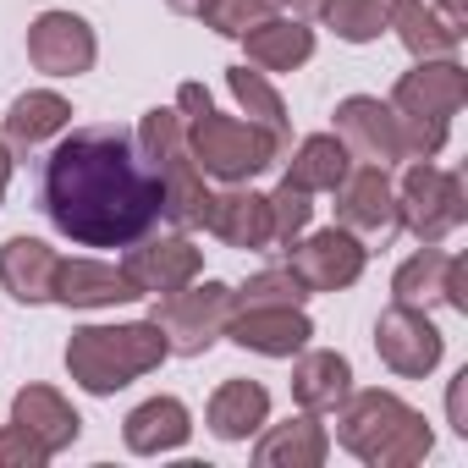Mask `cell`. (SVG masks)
Instances as JSON below:
<instances>
[{"label": "cell", "instance_id": "obj_12", "mask_svg": "<svg viewBox=\"0 0 468 468\" xmlns=\"http://www.w3.org/2000/svg\"><path fill=\"white\" fill-rule=\"evenodd\" d=\"M122 271H127V282L138 287V298H160V292H176V287L198 282L204 254L193 249L187 231H165V238H149V231H144L138 243H127Z\"/></svg>", "mask_w": 468, "mask_h": 468}, {"label": "cell", "instance_id": "obj_28", "mask_svg": "<svg viewBox=\"0 0 468 468\" xmlns=\"http://www.w3.org/2000/svg\"><path fill=\"white\" fill-rule=\"evenodd\" d=\"M226 89H231V100L243 105V116L254 122V127H265L271 138H276V149L287 154L292 149V116H287V105H282V94L271 89V78L260 72V67H226Z\"/></svg>", "mask_w": 468, "mask_h": 468}, {"label": "cell", "instance_id": "obj_9", "mask_svg": "<svg viewBox=\"0 0 468 468\" xmlns=\"http://www.w3.org/2000/svg\"><path fill=\"white\" fill-rule=\"evenodd\" d=\"M375 353H380V364H386L391 375H402V380H424V375L441 364L446 336L435 331V320H430L424 309H413V303H391V309H380V320H375Z\"/></svg>", "mask_w": 468, "mask_h": 468}, {"label": "cell", "instance_id": "obj_14", "mask_svg": "<svg viewBox=\"0 0 468 468\" xmlns=\"http://www.w3.org/2000/svg\"><path fill=\"white\" fill-rule=\"evenodd\" d=\"M226 336L249 353H265V358H292L309 347L314 320L303 314V303H249V309L226 314Z\"/></svg>", "mask_w": 468, "mask_h": 468}, {"label": "cell", "instance_id": "obj_3", "mask_svg": "<svg viewBox=\"0 0 468 468\" xmlns=\"http://www.w3.org/2000/svg\"><path fill=\"white\" fill-rule=\"evenodd\" d=\"M336 441L369 468H413L435 446L424 413L408 408L397 391H380V386L347 391V402L336 408Z\"/></svg>", "mask_w": 468, "mask_h": 468}, {"label": "cell", "instance_id": "obj_36", "mask_svg": "<svg viewBox=\"0 0 468 468\" xmlns=\"http://www.w3.org/2000/svg\"><path fill=\"white\" fill-rule=\"evenodd\" d=\"M435 12H441L452 28H463V34H468V0H435Z\"/></svg>", "mask_w": 468, "mask_h": 468}, {"label": "cell", "instance_id": "obj_6", "mask_svg": "<svg viewBox=\"0 0 468 468\" xmlns=\"http://www.w3.org/2000/svg\"><path fill=\"white\" fill-rule=\"evenodd\" d=\"M133 144H138V154L149 160V171H154V182H160V215H165L176 231L204 226V215H209V187H204V171H198L193 154H187L182 111H176V105H171V111H160V105L144 111Z\"/></svg>", "mask_w": 468, "mask_h": 468}, {"label": "cell", "instance_id": "obj_30", "mask_svg": "<svg viewBox=\"0 0 468 468\" xmlns=\"http://www.w3.org/2000/svg\"><path fill=\"white\" fill-rule=\"evenodd\" d=\"M325 28L347 45H375L386 34V0H325L320 6Z\"/></svg>", "mask_w": 468, "mask_h": 468}, {"label": "cell", "instance_id": "obj_25", "mask_svg": "<svg viewBox=\"0 0 468 468\" xmlns=\"http://www.w3.org/2000/svg\"><path fill=\"white\" fill-rule=\"evenodd\" d=\"M187 435H193V419H187V402H176V397H149V402H138V408L127 413V424H122V441H127V452H138V457L176 452V446H187Z\"/></svg>", "mask_w": 468, "mask_h": 468}, {"label": "cell", "instance_id": "obj_34", "mask_svg": "<svg viewBox=\"0 0 468 468\" xmlns=\"http://www.w3.org/2000/svg\"><path fill=\"white\" fill-rule=\"evenodd\" d=\"M39 463H50V452L34 435H23L17 424L0 430V468H39Z\"/></svg>", "mask_w": 468, "mask_h": 468}, {"label": "cell", "instance_id": "obj_38", "mask_svg": "<svg viewBox=\"0 0 468 468\" xmlns=\"http://www.w3.org/2000/svg\"><path fill=\"white\" fill-rule=\"evenodd\" d=\"M165 6H171V12H182V17H198L209 0H165Z\"/></svg>", "mask_w": 468, "mask_h": 468}, {"label": "cell", "instance_id": "obj_13", "mask_svg": "<svg viewBox=\"0 0 468 468\" xmlns=\"http://www.w3.org/2000/svg\"><path fill=\"white\" fill-rule=\"evenodd\" d=\"M336 138L342 149L358 160V165H402L408 160V144H402V127L391 116V105H380L375 94H347L336 105Z\"/></svg>", "mask_w": 468, "mask_h": 468}, {"label": "cell", "instance_id": "obj_5", "mask_svg": "<svg viewBox=\"0 0 468 468\" xmlns=\"http://www.w3.org/2000/svg\"><path fill=\"white\" fill-rule=\"evenodd\" d=\"M468 100V72L452 61V56H430L419 61L413 72L397 78L391 89V116L402 127V144H408V160H435L452 138V116L463 111Z\"/></svg>", "mask_w": 468, "mask_h": 468}, {"label": "cell", "instance_id": "obj_26", "mask_svg": "<svg viewBox=\"0 0 468 468\" xmlns=\"http://www.w3.org/2000/svg\"><path fill=\"white\" fill-rule=\"evenodd\" d=\"M331 452V435L320 424V413H298L287 424H271L254 446V463L260 468H320Z\"/></svg>", "mask_w": 468, "mask_h": 468}, {"label": "cell", "instance_id": "obj_21", "mask_svg": "<svg viewBox=\"0 0 468 468\" xmlns=\"http://www.w3.org/2000/svg\"><path fill=\"white\" fill-rule=\"evenodd\" d=\"M292 402L303 413H336L353 391V364L347 353H331V347H303L292 353Z\"/></svg>", "mask_w": 468, "mask_h": 468}, {"label": "cell", "instance_id": "obj_35", "mask_svg": "<svg viewBox=\"0 0 468 468\" xmlns=\"http://www.w3.org/2000/svg\"><path fill=\"white\" fill-rule=\"evenodd\" d=\"M463 386H468V369L452 380V397H446V402H452V424H457V435H468V419H463Z\"/></svg>", "mask_w": 468, "mask_h": 468}, {"label": "cell", "instance_id": "obj_27", "mask_svg": "<svg viewBox=\"0 0 468 468\" xmlns=\"http://www.w3.org/2000/svg\"><path fill=\"white\" fill-rule=\"evenodd\" d=\"M386 28H397L402 50L430 61V56H457L463 45V28H452L435 6H424V0H386Z\"/></svg>", "mask_w": 468, "mask_h": 468}, {"label": "cell", "instance_id": "obj_4", "mask_svg": "<svg viewBox=\"0 0 468 468\" xmlns=\"http://www.w3.org/2000/svg\"><path fill=\"white\" fill-rule=\"evenodd\" d=\"M165 336L154 331V320H127V325H78L67 342V375L89 391V397H116L122 386L144 380L149 369H160Z\"/></svg>", "mask_w": 468, "mask_h": 468}, {"label": "cell", "instance_id": "obj_10", "mask_svg": "<svg viewBox=\"0 0 468 468\" xmlns=\"http://www.w3.org/2000/svg\"><path fill=\"white\" fill-rule=\"evenodd\" d=\"M287 265H292V276H298L309 292H342V287H353V282L364 276L369 249L353 238L347 226H325V231L298 238V243L287 249Z\"/></svg>", "mask_w": 468, "mask_h": 468}, {"label": "cell", "instance_id": "obj_15", "mask_svg": "<svg viewBox=\"0 0 468 468\" xmlns=\"http://www.w3.org/2000/svg\"><path fill=\"white\" fill-rule=\"evenodd\" d=\"M94 56H100V39L78 12H39L28 23V61L45 78H83Z\"/></svg>", "mask_w": 468, "mask_h": 468}, {"label": "cell", "instance_id": "obj_8", "mask_svg": "<svg viewBox=\"0 0 468 468\" xmlns=\"http://www.w3.org/2000/svg\"><path fill=\"white\" fill-rule=\"evenodd\" d=\"M468 220V193L457 171H441L430 160H413L397 187V226H408L419 243H446Z\"/></svg>", "mask_w": 468, "mask_h": 468}, {"label": "cell", "instance_id": "obj_17", "mask_svg": "<svg viewBox=\"0 0 468 468\" xmlns=\"http://www.w3.org/2000/svg\"><path fill=\"white\" fill-rule=\"evenodd\" d=\"M336 193V220L353 238H391L397 231V187L380 165H347V176L331 187Z\"/></svg>", "mask_w": 468, "mask_h": 468}, {"label": "cell", "instance_id": "obj_2", "mask_svg": "<svg viewBox=\"0 0 468 468\" xmlns=\"http://www.w3.org/2000/svg\"><path fill=\"white\" fill-rule=\"evenodd\" d=\"M176 111H182V127H187L193 165L215 182H254L260 171H271L282 160V149L265 127H254L243 116H220L204 83H182Z\"/></svg>", "mask_w": 468, "mask_h": 468}, {"label": "cell", "instance_id": "obj_29", "mask_svg": "<svg viewBox=\"0 0 468 468\" xmlns=\"http://www.w3.org/2000/svg\"><path fill=\"white\" fill-rule=\"evenodd\" d=\"M347 165H353V154L342 149V138H336V133H314V138H303V144L292 149L287 182H298L303 193H331V187L347 176Z\"/></svg>", "mask_w": 468, "mask_h": 468}, {"label": "cell", "instance_id": "obj_20", "mask_svg": "<svg viewBox=\"0 0 468 468\" xmlns=\"http://www.w3.org/2000/svg\"><path fill=\"white\" fill-rule=\"evenodd\" d=\"M12 424H17L23 435H34L50 457H56V452H67V446L83 435L78 408H72L56 386H23V391L12 397Z\"/></svg>", "mask_w": 468, "mask_h": 468}, {"label": "cell", "instance_id": "obj_23", "mask_svg": "<svg viewBox=\"0 0 468 468\" xmlns=\"http://www.w3.org/2000/svg\"><path fill=\"white\" fill-rule=\"evenodd\" d=\"M56 249L39 243V238H12L0 243V287L17 303H50L56 292Z\"/></svg>", "mask_w": 468, "mask_h": 468}, {"label": "cell", "instance_id": "obj_18", "mask_svg": "<svg viewBox=\"0 0 468 468\" xmlns=\"http://www.w3.org/2000/svg\"><path fill=\"white\" fill-rule=\"evenodd\" d=\"M67 127H72V105H67L56 89H28V94L12 100L6 122H0V144H6L12 160H34V154H45Z\"/></svg>", "mask_w": 468, "mask_h": 468}, {"label": "cell", "instance_id": "obj_11", "mask_svg": "<svg viewBox=\"0 0 468 468\" xmlns=\"http://www.w3.org/2000/svg\"><path fill=\"white\" fill-rule=\"evenodd\" d=\"M391 303H413V309H457L468 314V260L457 254H441V243H424L413 260L397 265L391 276Z\"/></svg>", "mask_w": 468, "mask_h": 468}, {"label": "cell", "instance_id": "obj_37", "mask_svg": "<svg viewBox=\"0 0 468 468\" xmlns=\"http://www.w3.org/2000/svg\"><path fill=\"white\" fill-rule=\"evenodd\" d=\"M276 6H287V17H320V6H325V0H276Z\"/></svg>", "mask_w": 468, "mask_h": 468}, {"label": "cell", "instance_id": "obj_39", "mask_svg": "<svg viewBox=\"0 0 468 468\" xmlns=\"http://www.w3.org/2000/svg\"><path fill=\"white\" fill-rule=\"evenodd\" d=\"M6 187H12V154H6V144H0V198H6Z\"/></svg>", "mask_w": 468, "mask_h": 468}, {"label": "cell", "instance_id": "obj_24", "mask_svg": "<svg viewBox=\"0 0 468 468\" xmlns=\"http://www.w3.org/2000/svg\"><path fill=\"white\" fill-rule=\"evenodd\" d=\"M243 45H249V67H260V72H298L309 56H314V28L303 23V17H260L249 34H243Z\"/></svg>", "mask_w": 468, "mask_h": 468}, {"label": "cell", "instance_id": "obj_33", "mask_svg": "<svg viewBox=\"0 0 468 468\" xmlns=\"http://www.w3.org/2000/svg\"><path fill=\"white\" fill-rule=\"evenodd\" d=\"M276 12V0H209V6L198 12L204 17V28H215L220 39H243L260 17H271Z\"/></svg>", "mask_w": 468, "mask_h": 468}, {"label": "cell", "instance_id": "obj_1", "mask_svg": "<svg viewBox=\"0 0 468 468\" xmlns=\"http://www.w3.org/2000/svg\"><path fill=\"white\" fill-rule=\"evenodd\" d=\"M45 215L78 249H127L160 220V182L122 127H72L45 160Z\"/></svg>", "mask_w": 468, "mask_h": 468}, {"label": "cell", "instance_id": "obj_7", "mask_svg": "<svg viewBox=\"0 0 468 468\" xmlns=\"http://www.w3.org/2000/svg\"><path fill=\"white\" fill-rule=\"evenodd\" d=\"M226 314H231V287L226 282H187L176 292H160L154 303V331L165 336V353L176 358H198L226 336Z\"/></svg>", "mask_w": 468, "mask_h": 468}, {"label": "cell", "instance_id": "obj_32", "mask_svg": "<svg viewBox=\"0 0 468 468\" xmlns=\"http://www.w3.org/2000/svg\"><path fill=\"white\" fill-rule=\"evenodd\" d=\"M303 298H314V292L292 276V265H271V271L249 276V287H231V309H249V303H303Z\"/></svg>", "mask_w": 468, "mask_h": 468}, {"label": "cell", "instance_id": "obj_22", "mask_svg": "<svg viewBox=\"0 0 468 468\" xmlns=\"http://www.w3.org/2000/svg\"><path fill=\"white\" fill-rule=\"evenodd\" d=\"M204 419H209L215 441H249V435H260L271 424V391L260 380H238V375H231V380L215 386Z\"/></svg>", "mask_w": 468, "mask_h": 468}, {"label": "cell", "instance_id": "obj_16", "mask_svg": "<svg viewBox=\"0 0 468 468\" xmlns=\"http://www.w3.org/2000/svg\"><path fill=\"white\" fill-rule=\"evenodd\" d=\"M204 231H215L226 249L276 254V238H271V193H254L249 182H226V193H209Z\"/></svg>", "mask_w": 468, "mask_h": 468}, {"label": "cell", "instance_id": "obj_19", "mask_svg": "<svg viewBox=\"0 0 468 468\" xmlns=\"http://www.w3.org/2000/svg\"><path fill=\"white\" fill-rule=\"evenodd\" d=\"M50 303H67V309H111V303H138V287L127 282L122 265H105V260H61L56 265Z\"/></svg>", "mask_w": 468, "mask_h": 468}, {"label": "cell", "instance_id": "obj_31", "mask_svg": "<svg viewBox=\"0 0 468 468\" xmlns=\"http://www.w3.org/2000/svg\"><path fill=\"white\" fill-rule=\"evenodd\" d=\"M309 198H314V193H303V187L287 182V176H282V187L271 193V238H276V254H287L303 231H309V215H314Z\"/></svg>", "mask_w": 468, "mask_h": 468}]
</instances>
